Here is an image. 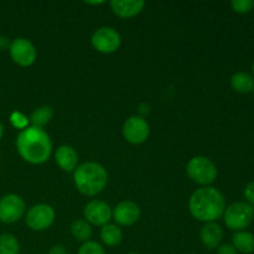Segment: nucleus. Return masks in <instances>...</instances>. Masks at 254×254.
I'll return each instance as SVG.
<instances>
[{"label":"nucleus","instance_id":"nucleus-1","mask_svg":"<svg viewBox=\"0 0 254 254\" xmlns=\"http://www.w3.org/2000/svg\"><path fill=\"white\" fill-rule=\"evenodd\" d=\"M16 149L25 161L39 165L49 160L52 153V143L44 129L27 127L17 135Z\"/></svg>","mask_w":254,"mask_h":254},{"label":"nucleus","instance_id":"nucleus-2","mask_svg":"<svg viewBox=\"0 0 254 254\" xmlns=\"http://www.w3.org/2000/svg\"><path fill=\"white\" fill-rule=\"evenodd\" d=\"M190 213L202 222H215L223 216L226 201L222 193L215 188L205 186L193 191L189 200Z\"/></svg>","mask_w":254,"mask_h":254},{"label":"nucleus","instance_id":"nucleus-3","mask_svg":"<svg viewBox=\"0 0 254 254\" xmlns=\"http://www.w3.org/2000/svg\"><path fill=\"white\" fill-rule=\"evenodd\" d=\"M74 185L84 196H96L103 191L108 181L107 170L98 163H83L74 169Z\"/></svg>","mask_w":254,"mask_h":254},{"label":"nucleus","instance_id":"nucleus-4","mask_svg":"<svg viewBox=\"0 0 254 254\" xmlns=\"http://www.w3.org/2000/svg\"><path fill=\"white\" fill-rule=\"evenodd\" d=\"M186 171L193 183L203 188L215 183L218 175L215 163L206 156H193L188 163Z\"/></svg>","mask_w":254,"mask_h":254},{"label":"nucleus","instance_id":"nucleus-5","mask_svg":"<svg viewBox=\"0 0 254 254\" xmlns=\"http://www.w3.org/2000/svg\"><path fill=\"white\" fill-rule=\"evenodd\" d=\"M223 220L230 230L245 231L254 220V207L247 202H235L226 207Z\"/></svg>","mask_w":254,"mask_h":254},{"label":"nucleus","instance_id":"nucleus-6","mask_svg":"<svg viewBox=\"0 0 254 254\" xmlns=\"http://www.w3.org/2000/svg\"><path fill=\"white\" fill-rule=\"evenodd\" d=\"M92 46L102 54H113L121 46V35L116 29L109 26L99 27L92 35Z\"/></svg>","mask_w":254,"mask_h":254},{"label":"nucleus","instance_id":"nucleus-7","mask_svg":"<svg viewBox=\"0 0 254 254\" xmlns=\"http://www.w3.org/2000/svg\"><path fill=\"white\" fill-rule=\"evenodd\" d=\"M9 54L12 61L21 67L31 66L37 56L36 47L30 40L24 37H17L10 44Z\"/></svg>","mask_w":254,"mask_h":254},{"label":"nucleus","instance_id":"nucleus-8","mask_svg":"<svg viewBox=\"0 0 254 254\" xmlns=\"http://www.w3.org/2000/svg\"><path fill=\"white\" fill-rule=\"evenodd\" d=\"M25 202L20 196L9 193L0 198V222L15 223L24 216Z\"/></svg>","mask_w":254,"mask_h":254},{"label":"nucleus","instance_id":"nucleus-9","mask_svg":"<svg viewBox=\"0 0 254 254\" xmlns=\"http://www.w3.org/2000/svg\"><path fill=\"white\" fill-rule=\"evenodd\" d=\"M55 211L46 203L35 205L27 211L26 225L34 231H45L54 223Z\"/></svg>","mask_w":254,"mask_h":254},{"label":"nucleus","instance_id":"nucleus-10","mask_svg":"<svg viewBox=\"0 0 254 254\" xmlns=\"http://www.w3.org/2000/svg\"><path fill=\"white\" fill-rule=\"evenodd\" d=\"M150 134V127L148 122L141 117L133 116L127 119L123 124V136L130 144L144 143Z\"/></svg>","mask_w":254,"mask_h":254},{"label":"nucleus","instance_id":"nucleus-11","mask_svg":"<svg viewBox=\"0 0 254 254\" xmlns=\"http://www.w3.org/2000/svg\"><path fill=\"white\" fill-rule=\"evenodd\" d=\"M83 215L89 225L104 226L112 218V208L104 201L92 200L84 206Z\"/></svg>","mask_w":254,"mask_h":254},{"label":"nucleus","instance_id":"nucleus-12","mask_svg":"<svg viewBox=\"0 0 254 254\" xmlns=\"http://www.w3.org/2000/svg\"><path fill=\"white\" fill-rule=\"evenodd\" d=\"M112 217L119 226H131L138 222L140 208L133 201H122L112 211Z\"/></svg>","mask_w":254,"mask_h":254},{"label":"nucleus","instance_id":"nucleus-13","mask_svg":"<svg viewBox=\"0 0 254 254\" xmlns=\"http://www.w3.org/2000/svg\"><path fill=\"white\" fill-rule=\"evenodd\" d=\"M201 241L208 250H216L221 246L223 238V231L216 222H207L202 226L200 232Z\"/></svg>","mask_w":254,"mask_h":254},{"label":"nucleus","instance_id":"nucleus-14","mask_svg":"<svg viewBox=\"0 0 254 254\" xmlns=\"http://www.w3.org/2000/svg\"><path fill=\"white\" fill-rule=\"evenodd\" d=\"M145 2L143 0H113L111 1V7L116 15L123 19H129L143 10Z\"/></svg>","mask_w":254,"mask_h":254},{"label":"nucleus","instance_id":"nucleus-15","mask_svg":"<svg viewBox=\"0 0 254 254\" xmlns=\"http://www.w3.org/2000/svg\"><path fill=\"white\" fill-rule=\"evenodd\" d=\"M55 159H56L57 165L64 171H74L78 164V155L76 150L69 145L60 146L55 154Z\"/></svg>","mask_w":254,"mask_h":254},{"label":"nucleus","instance_id":"nucleus-16","mask_svg":"<svg viewBox=\"0 0 254 254\" xmlns=\"http://www.w3.org/2000/svg\"><path fill=\"white\" fill-rule=\"evenodd\" d=\"M232 246L237 252L251 254L254 252V235L248 231H238L232 236Z\"/></svg>","mask_w":254,"mask_h":254},{"label":"nucleus","instance_id":"nucleus-17","mask_svg":"<svg viewBox=\"0 0 254 254\" xmlns=\"http://www.w3.org/2000/svg\"><path fill=\"white\" fill-rule=\"evenodd\" d=\"M231 86L238 93H250L254 88V77L248 72H236L231 77Z\"/></svg>","mask_w":254,"mask_h":254},{"label":"nucleus","instance_id":"nucleus-18","mask_svg":"<svg viewBox=\"0 0 254 254\" xmlns=\"http://www.w3.org/2000/svg\"><path fill=\"white\" fill-rule=\"evenodd\" d=\"M101 238L106 246H108V247H116V246H118L122 242L123 233H122L121 228L117 225L107 223L102 228Z\"/></svg>","mask_w":254,"mask_h":254},{"label":"nucleus","instance_id":"nucleus-19","mask_svg":"<svg viewBox=\"0 0 254 254\" xmlns=\"http://www.w3.org/2000/svg\"><path fill=\"white\" fill-rule=\"evenodd\" d=\"M52 117H54V109L50 106H42L40 108H36L30 117V122L32 124L31 127L42 129L46 124L50 123Z\"/></svg>","mask_w":254,"mask_h":254},{"label":"nucleus","instance_id":"nucleus-20","mask_svg":"<svg viewBox=\"0 0 254 254\" xmlns=\"http://www.w3.org/2000/svg\"><path fill=\"white\" fill-rule=\"evenodd\" d=\"M71 232L77 241L84 243L91 238L92 228L86 220H76L71 225Z\"/></svg>","mask_w":254,"mask_h":254},{"label":"nucleus","instance_id":"nucleus-21","mask_svg":"<svg viewBox=\"0 0 254 254\" xmlns=\"http://www.w3.org/2000/svg\"><path fill=\"white\" fill-rule=\"evenodd\" d=\"M20 245L15 236L10 233L0 235V254H19Z\"/></svg>","mask_w":254,"mask_h":254},{"label":"nucleus","instance_id":"nucleus-22","mask_svg":"<svg viewBox=\"0 0 254 254\" xmlns=\"http://www.w3.org/2000/svg\"><path fill=\"white\" fill-rule=\"evenodd\" d=\"M231 6L237 14H248L254 9V0H233Z\"/></svg>","mask_w":254,"mask_h":254},{"label":"nucleus","instance_id":"nucleus-23","mask_svg":"<svg viewBox=\"0 0 254 254\" xmlns=\"http://www.w3.org/2000/svg\"><path fill=\"white\" fill-rule=\"evenodd\" d=\"M77 254H106L103 247L94 241H87L79 247Z\"/></svg>","mask_w":254,"mask_h":254},{"label":"nucleus","instance_id":"nucleus-24","mask_svg":"<svg viewBox=\"0 0 254 254\" xmlns=\"http://www.w3.org/2000/svg\"><path fill=\"white\" fill-rule=\"evenodd\" d=\"M243 195H245V198L247 200V203H250L251 206H254V181L246 186Z\"/></svg>","mask_w":254,"mask_h":254},{"label":"nucleus","instance_id":"nucleus-25","mask_svg":"<svg viewBox=\"0 0 254 254\" xmlns=\"http://www.w3.org/2000/svg\"><path fill=\"white\" fill-rule=\"evenodd\" d=\"M11 122H12V124H14L15 127H17V128H24V127L27 124L26 118H25V117L22 116V114H20V113L12 114Z\"/></svg>","mask_w":254,"mask_h":254},{"label":"nucleus","instance_id":"nucleus-26","mask_svg":"<svg viewBox=\"0 0 254 254\" xmlns=\"http://www.w3.org/2000/svg\"><path fill=\"white\" fill-rule=\"evenodd\" d=\"M217 254H237V251L230 243H225V245H221L217 248Z\"/></svg>","mask_w":254,"mask_h":254},{"label":"nucleus","instance_id":"nucleus-27","mask_svg":"<svg viewBox=\"0 0 254 254\" xmlns=\"http://www.w3.org/2000/svg\"><path fill=\"white\" fill-rule=\"evenodd\" d=\"M49 254H69L68 252L66 251V248L64 247V246H55V247H52L51 250H50Z\"/></svg>","mask_w":254,"mask_h":254},{"label":"nucleus","instance_id":"nucleus-28","mask_svg":"<svg viewBox=\"0 0 254 254\" xmlns=\"http://www.w3.org/2000/svg\"><path fill=\"white\" fill-rule=\"evenodd\" d=\"M2 134H4V126L0 123V139L2 138Z\"/></svg>","mask_w":254,"mask_h":254},{"label":"nucleus","instance_id":"nucleus-29","mask_svg":"<svg viewBox=\"0 0 254 254\" xmlns=\"http://www.w3.org/2000/svg\"><path fill=\"white\" fill-rule=\"evenodd\" d=\"M252 71H253V77H254V61H253V64H252Z\"/></svg>","mask_w":254,"mask_h":254},{"label":"nucleus","instance_id":"nucleus-30","mask_svg":"<svg viewBox=\"0 0 254 254\" xmlns=\"http://www.w3.org/2000/svg\"><path fill=\"white\" fill-rule=\"evenodd\" d=\"M128 254H139V253H134V252H133V253H128Z\"/></svg>","mask_w":254,"mask_h":254},{"label":"nucleus","instance_id":"nucleus-31","mask_svg":"<svg viewBox=\"0 0 254 254\" xmlns=\"http://www.w3.org/2000/svg\"><path fill=\"white\" fill-rule=\"evenodd\" d=\"M252 93H253V97H254V88H253V91H252Z\"/></svg>","mask_w":254,"mask_h":254},{"label":"nucleus","instance_id":"nucleus-32","mask_svg":"<svg viewBox=\"0 0 254 254\" xmlns=\"http://www.w3.org/2000/svg\"><path fill=\"white\" fill-rule=\"evenodd\" d=\"M190 254H196V253H190Z\"/></svg>","mask_w":254,"mask_h":254}]
</instances>
